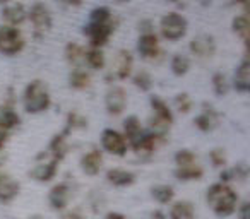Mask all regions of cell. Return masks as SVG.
<instances>
[{
	"mask_svg": "<svg viewBox=\"0 0 250 219\" xmlns=\"http://www.w3.org/2000/svg\"><path fill=\"white\" fill-rule=\"evenodd\" d=\"M194 205L188 200H178L171 205L170 219H194Z\"/></svg>",
	"mask_w": 250,
	"mask_h": 219,
	"instance_id": "26",
	"label": "cell"
},
{
	"mask_svg": "<svg viewBox=\"0 0 250 219\" xmlns=\"http://www.w3.org/2000/svg\"><path fill=\"white\" fill-rule=\"evenodd\" d=\"M113 21L111 19V11L108 7H96L89 12V24H106Z\"/></svg>",
	"mask_w": 250,
	"mask_h": 219,
	"instance_id": "34",
	"label": "cell"
},
{
	"mask_svg": "<svg viewBox=\"0 0 250 219\" xmlns=\"http://www.w3.org/2000/svg\"><path fill=\"white\" fill-rule=\"evenodd\" d=\"M104 219H125V216H122L120 212H108Z\"/></svg>",
	"mask_w": 250,
	"mask_h": 219,
	"instance_id": "44",
	"label": "cell"
},
{
	"mask_svg": "<svg viewBox=\"0 0 250 219\" xmlns=\"http://www.w3.org/2000/svg\"><path fill=\"white\" fill-rule=\"evenodd\" d=\"M28 18H29V21H31L33 28H35L36 36L45 35L46 31L52 29V24H53L52 12H50V9L46 7L45 4H42V2H36V4L31 5V9L28 11Z\"/></svg>",
	"mask_w": 250,
	"mask_h": 219,
	"instance_id": "5",
	"label": "cell"
},
{
	"mask_svg": "<svg viewBox=\"0 0 250 219\" xmlns=\"http://www.w3.org/2000/svg\"><path fill=\"white\" fill-rule=\"evenodd\" d=\"M86 63L94 70H101L106 63V59H104V53L101 48H91L86 50Z\"/></svg>",
	"mask_w": 250,
	"mask_h": 219,
	"instance_id": "30",
	"label": "cell"
},
{
	"mask_svg": "<svg viewBox=\"0 0 250 219\" xmlns=\"http://www.w3.org/2000/svg\"><path fill=\"white\" fill-rule=\"evenodd\" d=\"M67 137H69V134H65V132H60V134H57V136H53V139L50 140L48 149H46V153H48L53 159L59 161V163L67 156V153H69V140H67Z\"/></svg>",
	"mask_w": 250,
	"mask_h": 219,
	"instance_id": "19",
	"label": "cell"
},
{
	"mask_svg": "<svg viewBox=\"0 0 250 219\" xmlns=\"http://www.w3.org/2000/svg\"><path fill=\"white\" fill-rule=\"evenodd\" d=\"M134 67V57L129 50H118L117 57H115L113 67H111V76L113 79L124 80L130 77Z\"/></svg>",
	"mask_w": 250,
	"mask_h": 219,
	"instance_id": "11",
	"label": "cell"
},
{
	"mask_svg": "<svg viewBox=\"0 0 250 219\" xmlns=\"http://www.w3.org/2000/svg\"><path fill=\"white\" fill-rule=\"evenodd\" d=\"M149 104H151V110H153L154 117H160V119H165V120H168V122L173 123V113H171L167 101L161 100V98L156 96V94H153V96L149 98Z\"/></svg>",
	"mask_w": 250,
	"mask_h": 219,
	"instance_id": "23",
	"label": "cell"
},
{
	"mask_svg": "<svg viewBox=\"0 0 250 219\" xmlns=\"http://www.w3.org/2000/svg\"><path fill=\"white\" fill-rule=\"evenodd\" d=\"M233 87L238 93L245 94L250 91V62L249 59H243L240 65L236 67L235 76H233Z\"/></svg>",
	"mask_w": 250,
	"mask_h": 219,
	"instance_id": "17",
	"label": "cell"
},
{
	"mask_svg": "<svg viewBox=\"0 0 250 219\" xmlns=\"http://www.w3.org/2000/svg\"><path fill=\"white\" fill-rule=\"evenodd\" d=\"M238 218L240 219H250V202L245 200L238 207Z\"/></svg>",
	"mask_w": 250,
	"mask_h": 219,
	"instance_id": "39",
	"label": "cell"
},
{
	"mask_svg": "<svg viewBox=\"0 0 250 219\" xmlns=\"http://www.w3.org/2000/svg\"><path fill=\"white\" fill-rule=\"evenodd\" d=\"M170 69H171V72H173V76H177V77L185 76V74L190 70V59L182 55V53H177V55H173V59H171Z\"/></svg>",
	"mask_w": 250,
	"mask_h": 219,
	"instance_id": "29",
	"label": "cell"
},
{
	"mask_svg": "<svg viewBox=\"0 0 250 219\" xmlns=\"http://www.w3.org/2000/svg\"><path fill=\"white\" fill-rule=\"evenodd\" d=\"M4 161H5V154L2 153V149H0V164L4 163Z\"/></svg>",
	"mask_w": 250,
	"mask_h": 219,
	"instance_id": "46",
	"label": "cell"
},
{
	"mask_svg": "<svg viewBox=\"0 0 250 219\" xmlns=\"http://www.w3.org/2000/svg\"><path fill=\"white\" fill-rule=\"evenodd\" d=\"M175 163L177 166H190V164L197 163V156L192 153L190 149H180L177 154H175Z\"/></svg>",
	"mask_w": 250,
	"mask_h": 219,
	"instance_id": "36",
	"label": "cell"
},
{
	"mask_svg": "<svg viewBox=\"0 0 250 219\" xmlns=\"http://www.w3.org/2000/svg\"><path fill=\"white\" fill-rule=\"evenodd\" d=\"M69 199H70V188L67 183L55 185L48 194V202L55 211L65 209V205L69 204Z\"/></svg>",
	"mask_w": 250,
	"mask_h": 219,
	"instance_id": "18",
	"label": "cell"
},
{
	"mask_svg": "<svg viewBox=\"0 0 250 219\" xmlns=\"http://www.w3.org/2000/svg\"><path fill=\"white\" fill-rule=\"evenodd\" d=\"M202 175H204V170L199 166L197 163L190 164V166H180L175 170V177L180 181H190V180H201Z\"/></svg>",
	"mask_w": 250,
	"mask_h": 219,
	"instance_id": "27",
	"label": "cell"
},
{
	"mask_svg": "<svg viewBox=\"0 0 250 219\" xmlns=\"http://www.w3.org/2000/svg\"><path fill=\"white\" fill-rule=\"evenodd\" d=\"M188 22L178 12H168L161 18L160 21V31L161 36L168 41H178L187 35Z\"/></svg>",
	"mask_w": 250,
	"mask_h": 219,
	"instance_id": "3",
	"label": "cell"
},
{
	"mask_svg": "<svg viewBox=\"0 0 250 219\" xmlns=\"http://www.w3.org/2000/svg\"><path fill=\"white\" fill-rule=\"evenodd\" d=\"M211 84H212V91L216 93V96L223 98L228 94L229 91V84H228V79L223 72H214L211 77Z\"/></svg>",
	"mask_w": 250,
	"mask_h": 219,
	"instance_id": "31",
	"label": "cell"
},
{
	"mask_svg": "<svg viewBox=\"0 0 250 219\" xmlns=\"http://www.w3.org/2000/svg\"><path fill=\"white\" fill-rule=\"evenodd\" d=\"M209 161L212 163L214 168H225L226 166V153L221 147H216V149L209 151Z\"/></svg>",
	"mask_w": 250,
	"mask_h": 219,
	"instance_id": "38",
	"label": "cell"
},
{
	"mask_svg": "<svg viewBox=\"0 0 250 219\" xmlns=\"http://www.w3.org/2000/svg\"><path fill=\"white\" fill-rule=\"evenodd\" d=\"M19 190H21L19 181H16L11 175L0 173V202L7 204V202L14 200L19 195Z\"/></svg>",
	"mask_w": 250,
	"mask_h": 219,
	"instance_id": "16",
	"label": "cell"
},
{
	"mask_svg": "<svg viewBox=\"0 0 250 219\" xmlns=\"http://www.w3.org/2000/svg\"><path fill=\"white\" fill-rule=\"evenodd\" d=\"M104 106H106V112L113 117H118L124 113V110L127 108V93H125L124 87L113 86L106 91L104 94Z\"/></svg>",
	"mask_w": 250,
	"mask_h": 219,
	"instance_id": "8",
	"label": "cell"
},
{
	"mask_svg": "<svg viewBox=\"0 0 250 219\" xmlns=\"http://www.w3.org/2000/svg\"><path fill=\"white\" fill-rule=\"evenodd\" d=\"M175 106H177V110L180 113H188L192 110V106H194V103H192V98L187 93H180L175 96Z\"/></svg>",
	"mask_w": 250,
	"mask_h": 219,
	"instance_id": "37",
	"label": "cell"
},
{
	"mask_svg": "<svg viewBox=\"0 0 250 219\" xmlns=\"http://www.w3.org/2000/svg\"><path fill=\"white\" fill-rule=\"evenodd\" d=\"M7 139H9V130L4 125H0V149H4Z\"/></svg>",
	"mask_w": 250,
	"mask_h": 219,
	"instance_id": "40",
	"label": "cell"
},
{
	"mask_svg": "<svg viewBox=\"0 0 250 219\" xmlns=\"http://www.w3.org/2000/svg\"><path fill=\"white\" fill-rule=\"evenodd\" d=\"M65 123H67V125H65V129H63V132L69 134V136H70V132H74V130L87 129V120L84 119L83 115L76 113V112H72V113H69V115H67V122Z\"/></svg>",
	"mask_w": 250,
	"mask_h": 219,
	"instance_id": "32",
	"label": "cell"
},
{
	"mask_svg": "<svg viewBox=\"0 0 250 219\" xmlns=\"http://www.w3.org/2000/svg\"><path fill=\"white\" fill-rule=\"evenodd\" d=\"M59 171V161L53 159L52 156L48 154V159L40 161L35 164L31 171H29V177L35 178L36 181H50Z\"/></svg>",
	"mask_w": 250,
	"mask_h": 219,
	"instance_id": "12",
	"label": "cell"
},
{
	"mask_svg": "<svg viewBox=\"0 0 250 219\" xmlns=\"http://www.w3.org/2000/svg\"><path fill=\"white\" fill-rule=\"evenodd\" d=\"M29 219H42L40 216H33V218H29Z\"/></svg>",
	"mask_w": 250,
	"mask_h": 219,
	"instance_id": "50",
	"label": "cell"
},
{
	"mask_svg": "<svg viewBox=\"0 0 250 219\" xmlns=\"http://www.w3.org/2000/svg\"><path fill=\"white\" fill-rule=\"evenodd\" d=\"M69 4H74V5H79L81 4V0H67Z\"/></svg>",
	"mask_w": 250,
	"mask_h": 219,
	"instance_id": "47",
	"label": "cell"
},
{
	"mask_svg": "<svg viewBox=\"0 0 250 219\" xmlns=\"http://www.w3.org/2000/svg\"><path fill=\"white\" fill-rule=\"evenodd\" d=\"M117 4H127V2H130V0H115Z\"/></svg>",
	"mask_w": 250,
	"mask_h": 219,
	"instance_id": "48",
	"label": "cell"
},
{
	"mask_svg": "<svg viewBox=\"0 0 250 219\" xmlns=\"http://www.w3.org/2000/svg\"><path fill=\"white\" fill-rule=\"evenodd\" d=\"M188 50L192 52V55L199 57V59H211L216 53V41L211 35H197L195 38H192V41L188 43Z\"/></svg>",
	"mask_w": 250,
	"mask_h": 219,
	"instance_id": "10",
	"label": "cell"
},
{
	"mask_svg": "<svg viewBox=\"0 0 250 219\" xmlns=\"http://www.w3.org/2000/svg\"><path fill=\"white\" fill-rule=\"evenodd\" d=\"M137 52L144 60H153L160 53V41L156 33H144L137 40Z\"/></svg>",
	"mask_w": 250,
	"mask_h": 219,
	"instance_id": "13",
	"label": "cell"
},
{
	"mask_svg": "<svg viewBox=\"0 0 250 219\" xmlns=\"http://www.w3.org/2000/svg\"><path fill=\"white\" fill-rule=\"evenodd\" d=\"M194 125L201 132H212L219 125V113L216 112V108L211 103H208V101L202 103V110L194 119Z\"/></svg>",
	"mask_w": 250,
	"mask_h": 219,
	"instance_id": "9",
	"label": "cell"
},
{
	"mask_svg": "<svg viewBox=\"0 0 250 219\" xmlns=\"http://www.w3.org/2000/svg\"><path fill=\"white\" fill-rule=\"evenodd\" d=\"M231 29L243 43H249V38H250V21L245 14L242 16H235L231 21Z\"/></svg>",
	"mask_w": 250,
	"mask_h": 219,
	"instance_id": "25",
	"label": "cell"
},
{
	"mask_svg": "<svg viewBox=\"0 0 250 219\" xmlns=\"http://www.w3.org/2000/svg\"><path fill=\"white\" fill-rule=\"evenodd\" d=\"M65 59H67V62L79 67L81 63L86 62V48L81 46L79 43H69V45L65 46Z\"/></svg>",
	"mask_w": 250,
	"mask_h": 219,
	"instance_id": "28",
	"label": "cell"
},
{
	"mask_svg": "<svg viewBox=\"0 0 250 219\" xmlns=\"http://www.w3.org/2000/svg\"><path fill=\"white\" fill-rule=\"evenodd\" d=\"M170 2H180V0H170Z\"/></svg>",
	"mask_w": 250,
	"mask_h": 219,
	"instance_id": "51",
	"label": "cell"
},
{
	"mask_svg": "<svg viewBox=\"0 0 250 219\" xmlns=\"http://www.w3.org/2000/svg\"><path fill=\"white\" fill-rule=\"evenodd\" d=\"M151 194H153V197L156 199L160 204H168V202H171L175 197V192L170 185H156V187H153Z\"/></svg>",
	"mask_w": 250,
	"mask_h": 219,
	"instance_id": "33",
	"label": "cell"
},
{
	"mask_svg": "<svg viewBox=\"0 0 250 219\" xmlns=\"http://www.w3.org/2000/svg\"><path fill=\"white\" fill-rule=\"evenodd\" d=\"M26 40L22 33L14 26H5L0 28V53H4L7 57L18 55L24 50Z\"/></svg>",
	"mask_w": 250,
	"mask_h": 219,
	"instance_id": "4",
	"label": "cell"
},
{
	"mask_svg": "<svg viewBox=\"0 0 250 219\" xmlns=\"http://www.w3.org/2000/svg\"><path fill=\"white\" fill-rule=\"evenodd\" d=\"M101 147H103L106 153L113 154V156H125L127 149H129V144L125 140L124 134H120L115 129H104L101 132Z\"/></svg>",
	"mask_w": 250,
	"mask_h": 219,
	"instance_id": "6",
	"label": "cell"
},
{
	"mask_svg": "<svg viewBox=\"0 0 250 219\" xmlns=\"http://www.w3.org/2000/svg\"><path fill=\"white\" fill-rule=\"evenodd\" d=\"M139 29L143 31V35H144V33H154L153 22H151V21H143V22H139Z\"/></svg>",
	"mask_w": 250,
	"mask_h": 219,
	"instance_id": "41",
	"label": "cell"
},
{
	"mask_svg": "<svg viewBox=\"0 0 250 219\" xmlns=\"http://www.w3.org/2000/svg\"><path fill=\"white\" fill-rule=\"evenodd\" d=\"M89 84H91V76L84 69H81V67H76V69L69 74V86L72 87V89H77V91L87 89Z\"/></svg>",
	"mask_w": 250,
	"mask_h": 219,
	"instance_id": "24",
	"label": "cell"
},
{
	"mask_svg": "<svg viewBox=\"0 0 250 219\" xmlns=\"http://www.w3.org/2000/svg\"><path fill=\"white\" fill-rule=\"evenodd\" d=\"M106 180L115 187H129L136 181V175L129 170H122V168H111L106 171Z\"/></svg>",
	"mask_w": 250,
	"mask_h": 219,
	"instance_id": "20",
	"label": "cell"
},
{
	"mask_svg": "<svg viewBox=\"0 0 250 219\" xmlns=\"http://www.w3.org/2000/svg\"><path fill=\"white\" fill-rule=\"evenodd\" d=\"M11 0H0V4H9Z\"/></svg>",
	"mask_w": 250,
	"mask_h": 219,
	"instance_id": "49",
	"label": "cell"
},
{
	"mask_svg": "<svg viewBox=\"0 0 250 219\" xmlns=\"http://www.w3.org/2000/svg\"><path fill=\"white\" fill-rule=\"evenodd\" d=\"M113 31H115L113 21L106 22V24H89L87 22L83 29L84 35L89 38L91 48H103L108 43V40H110V36L113 35Z\"/></svg>",
	"mask_w": 250,
	"mask_h": 219,
	"instance_id": "7",
	"label": "cell"
},
{
	"mask_svg": "<svg viewBox=\"0 0 250 219\" xmlns=\"http://www.w3.org/2000/svg\"><path fill=\"white\" fill-rule=\"evenodd\" d=\"M132 80H134V86H136L137 89L144 91V93L151 91V87H153V84H154L153 77H151V74L147 72V70H139V72H136Z\"/></svg>",
	"mask_w": 250,
	"mask_h": 219,
	"instance_id": "35",
	"label": "cell"
},
{
	"mask_svg": "<svg viewBox=\"0 0 250 219\" xmlns=\"http://www.w3.org/2000/svg\"><path fill=\"white\" fill-rule=\"evenodd\" d=\"M199 5H202V7H209V5L212 4V0H195Z\"/></svg>",
	"mask_w": 250,
	"mask_h": 219,
	"instance_id": "45",
	"label": "cell"
},
{
	"mask_svg": "<svg viewBox=\"0 0 250 219\" xmlns=\"http://www.w3.org/2000/svg\"><path fill=\"white\" fill-rule=\"evenodd\" d=\"M101 166H103V156H101V151L96 149V147L84 153L83 158H81V168L86 175L94 177V175L100 173Z\"/></svg>",
	"mask_w": 250,
	"mask_h": 219,
	"instance_id": "15",
	"label": "cell"
},
{
	"mask_svg": "<svg viewBox=\"0 0 250 219\" xmlns=\"http://www.w3.org/2000/svg\"><path fill=\"white\" fill-rule=\"evenodd\" d=\"M22 104L24 110L31 115H38V113L46 112L52 104V96H50V89L43 80L35 79L26 86L24 94H22Z\"/></svg>",
	"mask_w": 250,
	"mask_h": 219,
	"instance_id": "2",
	"label": "cell"
},
{
	"mask_svg": "<svg viewBox=\"0 0 250 219\" xmlns=\"http://www.w3.org/2000/svg\"><path fill=\"white\" fill-rule=\"evenodd\" d=\"M209 207L214 211L216 216L219 218H226V216L233 214L236 209V202H238V195L233 188H229L226 183H214L208 188V195H206Z\"/></svg>",
	"mask_w": 250,
	"mask_h": 219,
	"instance_id": "1",
	"label": "cell"
},
{
	"mask_svg": "<svg viewBox=\"0 0 250 219\" xmlns=\"http://www.w3.org/2000/svg\"><path fill=\"white\" fill-rule=\"evenodd\" d=\"M63 219H83V216H81L77 211H70V212H67V214L63 216Z\"/></svg>",
	"mask_w": 250,
	"mask_h": 219,
	"instance_id": "43",
	"label": "cell"
},
{
	"mask_svg": "<svg viewBox=\"0 0 250 219\" xmlns=\"http://www.w3.org/2000/svg\"><path fill=\"white\" fill-rule=\"evenodd\" d=\"M143 125H141V120L136 115H130L124 120V137L127 140V144L134 142L137 137L143 134Z\"/></svg>",
	"mask_w": 250,
	"mask_h": 219,
	"instance_id": "21",
	"label": "cell"
},
{
	"mask_svg": "<svg viewBox=\"0 0 250 219\" xmlns=\"http://www.w3.org/2000/svg\"><path fill=\"white\" fill-rule=\"evenodd\" d=\"M21 123V117L18 115L14 108L9 104H0V125H4L7 130H12L19 127Z\"/></svg>",
	"mask_w": 250,
	"mask_h": 219,
	"instance_id": "22",
	"label": "cell"
},
{
	"mask_svg": "<svg viewBox=\"0 0 250 219\" xmlns=\"http://www.w3.org/2000/svg\"><path fill=\"white\" fill-rule=\"evenodd\" d=\"M144 219H167V218H165V214L161 211H153V212H149Z\"/></svg>",
	"mask_w": 250,
	"mask_h": 219,
	"instance_id": "42",
	"label": "cell"
},
{
	"mask_svg": "<svg viewBox=\"0 0 250 219\" xmlns=\"http://www.w3.org/2000/svg\"><path fill=\"white\" fill-rule=\"evenodd\" d=\"M2 19L7 22V26L18 28L19 24H22L28 19V11L21 2H11L2 9Z\"/></svg>",
	"mask_w": 250,
	"mask_h": 219,
	"instance_id": "14",
	"label": "cell"
}]
</instances>
